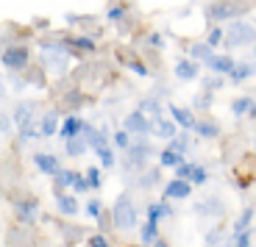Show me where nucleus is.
<instances>
[{
  "label": "nucleus",
  "instance_id": "nucleus-41",
  "mask_svg": "<svg viewBox=\"0 0 256 247\" xmlns=\"http://www.w3.org/2000/svg\"><path fill=\"white\" fill-rule=\"evenodd\" d=\"M195 167H198V164H192V161H184L181 167H176V170H173V175H176V178H181V181H190L192 172H195Z\"/></svg>",
  "mask_w": 256,
  "mask_h": 247
},
{
  "label": "nucleus",
  "instance_id": "nucleus-20",
  "mask_svg": "<svg viewBox=\"0 0 256 247\" xmlns=\"http://www.w3.org/2000/svg\"><path fill=\"white\" fill-rule=\"evenodd\" d=\"M159 239H162L159 225H156V222H142V225H140V242H142V245H145V247H154Z\"/></svg>",
  "mask_w": 256,
  "mask_h": 247
},
{
  "label": "nucleus",
  "instance_id": "nucleus-40",
  "mask_svg": "<svg viewBox=\"0 0 256 247\" xmlns=\"http://www.w3.org/2000/svg\"><path fill=\"white\" fill-rule=\"evenodd\" d=\"M126 64H128V70H131V72H136L140 78H148V75H150V70L145 67V61H142V58H128Z\"/></svg>",
  "mask_w": 256,
  "mask_h": 247
},
{
  "label": "nucleus",
  "instance_id": "nucleus-34",
  "mask_svg": "<svg viewBox=\"0 0 256 247\" xmlns=\"http://www.w3.org/2000/svg\"><path fill=\"white\" fill-rule=\"evenodd\" d=\"M128 14V8L122 6V3H109V8H106V19L109 22H122Z\"/></svg>",
  "mask_w": 256,
  "mask_h": 247
},
{
  "label": "nucleus",
  "instance_id": "nucleus-38",
  "mask_svg": "<svg viewBox=\"0 0 256 247\" xmlns=\"http://www.w3.org/2000/svg\"><path fill=\"white\" fill-rule=\"evenodd\" d=\"M231 245L234 247H250L254 245V234H250V231H240V234L231 236Z\"/></svg>",
  "mask_w": 256,
  "mask_h": 247
},
{
  "label": "nucleus",
  "instance_id": "nucleus-29",
  "mask_svg": "<svg viewBox=\"0 0 256 247\" xmlns=\"http://www.w3.org/2000/svg\"><path fill=\"white\" fill-rule=\"evenodd\" d=\"M76 175L78 170H62L56 178H53V186H56V192H64V189H72V184H76Z\"/></svg>",
  "mask_w": 256,
  "mask_h": 247
},
{
  "label": "nucleus",
  "instance_id": "nucleus-8",
  "mask_svg": "<svg viewBox=\"0 0 256 247\" xmlns=\"http://www.w3.org/2000/svg\"><path fill=\"white\" fill-rule=\"evenodd\" d=\"M173 72H176V78H178L181 83H190V81H198V75H200V64L195 61V58H178L176 61V67H173Z\"/></svg>",
  "mask_w": 256,
  "mask_h": 247
},
{
  "label": "nucleus",
  "instance_id": "nucleus-15",
  "mask_svg": "<svg viewBox=\"0 0 256 247\" xmlns=\"http://www.w3.org/2000/svg\"><path fill=\"white\" fill-rule=\"evenodd\" d=\"M154 136L173 142L178 136V125H176L173 117H159V120H154Z\"/></svg>",
  "mask_w": 256,
  "mask_h": 247
},
{
  "label": "nucleus",
  "instance_id": "nucleus-6",
  "mask_svg": "<svg viewBox=\"0 0 256 247\" xmlns=\"http://www.w3.org/2000/svg\"><path fill=\"white\" fill-rule=\"evenodd\" d=\"M234 17H240V6H234L231 0H214L212 6H206V19L212 22H226Z\"/></svg>",
  "mask_w": 256,
  "mask_h": 247
},
{
  "label": "nucleus",
  "instance_id": "nucleus-23",
  "mask_svg": "<svg viewBox=\"0 0 256 247\" xmlns=\"http://www.w3.org/2000/svg\"><path fill=\"white\" fill-rule=\"evenodd\" d=\"M186 53H190V58H195V61H204V64H209V58L214 56V50H212L206 42H192L190 47H186Z\"/></svg>",
  "mask_w": 256,
  "mask_h": 247
},
{
  "label": "nucleus",
  "instance_id": "nucleus-1",
  "mask_svg": "<svg viewBox=\"0 0 256 247\" xmlns=\"http://www.w3.org/2000/svg\"><path fill=\"white\" fill-rule=\"evenodd\" d=\"M136 220H140V214H136L134 200L122 192V195L114 200V206H112V225H114L117 231H134Z\"/></svg>",
  "mask_w": 256,
  "mask_h": 247
},
{
  "label": "nucleus",
  "instance_id": "nucleus-28",
  "mask_svg": "<svg viewBox=\"0 0 256 247\" xmlns=\"http://www.w3.org/2000/svg\"><path fill=\"white\" fill-rule=\"evenodd\" d=\"M254 72H256V67H254V64H248V61H240L237 67H234V72L228 75V81H231V83H245L250 75H254Z\"/></svg>",
  "mask_w": 256,
  "mask_h": 247
},
{
  "label": "nucleus",
  "instance_id": "nucleus-30",
  "mask_svg": "<svg viewBox=\"0 0 256 247\" xmlns=\"http://www.w3.org/2000/svg\"><path fill=\"white\" fill-rule=\"evenodd\" d=\"M206 44H209L212 50H214V47H220V44L226 42V28L223 25H212L209 28V33H206V39H204Z\"/></svg>",
  "mask_w": 256,
  "mask_h": 247
},
{
  "label": "nucleus",
  "instance_id": "nucleus-12",
  "mask_svg": "<svg viewBox=\"0 0 256 247\" xmlns=\"http://www.w3.org/2000/svg\"><path fill=\"white\" fill-rule=\"evenodd\" d=\"M34 108H36V103H31V100L17 103V108L12 111L17 131H26V128H31V125H34Z\"/></svg>",
  "mask_w": 256,
  "mask_h": 247
},
{
  "label": "nucleus",
  "instance_id": "nucleus-16",
  "mask_svg": "<svg viewBox=\"0 0 256 247\" xmlns=\"http://www.w3.org/2000/svg\"><path fill=\"white\" fill-rule=\"evenodd\" d=\"M64 44H67V47H76V50H81V53H95L98 50L95 36H86V33H70V36H64Z\"/></svg>",
  "mask_w": 256,
  "mask_h": 247
},
{
  "label": "nucleus",
  "instance_id": "nucleus-33",
  "mask_svg": "<svg viewBox=\"0 0 256 247\" xmlns=\"http://www.w3.org/2000/svg\"><path fill=\"white\" fill-rule=\"evenodd\" d=\"M100 170H103V167H86V170H84V175H86V181H90V189L92 192H100V186H103Z\"/></svg>",
  "mask_w": 256,
  "mask_h": 247
},
{
  "label": "nucleus",
  "instance_id": "nucleus-19",
  "mask_svg": "<svg viewBox=\"0 0 256 247\" xmlns=\"http://www.w3.org/2000/svg\"><path fill=\"white\" fill-rule=\"evenodd\" d=\"M195 214H200V217H220V214H223V203H220V197H206L204 203L195 206Z\"/></svg>",
  "mask_w": 256,
  "mask_h": 247
},
{
  "label": "nucleus",
  "instance_id": "nucleus-31",
  "mask_svg": "<svg viewBox=\"0 0 256 247\" xmlns=\"http://www.w3.org/2000/svg\"><path fill=\"white\" fill-rule=\"evenodd\" d=\"M136 111H142L145 117L150 114L154 120H159V117H162V103H159V100H154V97H145V100L140 103V108H136Z\"/></svg>",
  "mask_w": 256,
  "mask_h": 247
},
{
  "label": "nucleus",
  "instance_id": "nucleus-37",
  "mask_svg": "<svg viewBox=\"0 0 256 247\" xmlns=\"http://www.w3.org/2000/svg\"><path fill=\"white\" fill-rule=\"evenodd\" d=\"M200 83H204V92H212V95H214L218 89L226 86V78L223 75H212V78H204Z\"/></svg>",
  "mask_w": 256,
  "mask_h": 247
},
{
  "label": "nucleus",
  "instance_id": "nucleus-47",
  "mask_svg": "<svg viewBox=\"0 0 256 247\" xmlns=\"http://www.w3.org/2000/svg\"><path fill=\"white\" fill-rule=\"evenodd\" d=\"M159 178H162V170H150L145 178H142V186H154V184H159Z\"/></svg>",
  "mask_w": 256,
  "mask_h": 247
},
{
  "label": "nucleus",
  "instance_id": "nucleus-3",
  "mask_svg": "<svg viewBox=\"0 0 256 247\" xmlns=\"http://www.w3.org/2000/svg\"><path fill=\"white\" fill-rule=\"evenodd\" d=\"M28 61H31V53H28L26 44H8L6 50H3V67H6L8 72L26 70Z\"/></svg>",
  "mask_w": 256,
  "mask_h": 247
},
{
  "label": "nucleus",
  "instance_id": "nucleus-49",
  "mask_svg": "<svg viewBox=\"0 0 256 247\" xmlns=\"http://www.w3.org/2000/svg\"><path fill=\"white\" fill-rule=\"evenodd\" d=\"M154 247H170V245H167V242H164V239H159V242H156V245H154Z\"/></svg>",
  "mask_w": 256,
  "mask_h": 247
},
{
  "label": "nucleus",
  "instance_id": "nucleus-43",
  "mask_svg": "<svg viewBox=\"0 0 256 247\" xmlns=\"http://www.w3.org/2000/svg\"><path fill=\"white\" fill-rule=\"evenodd\" d=\"M192 106L204 108V111H206V108L212 106V92H200V95H195V97H192Z\"/></svg>",
  "mask_w": 256,
  "mask_h": 247
},
{
  "label": "nucleus",
  "instance_id": "nucleus-14",
  "mask_svg": "<svg viewBox=\"0 0 256 247\" xmlns=\"http://www.w3.org/2000/svg\"><path fill=\"white\" fill-rule=\"evenodd\" d=\"M192 189H195V186H192L190 181L173 178V181L164 186V195H162V197H167V200H186V197L192 195Z\"/></svg>",
  "mask_w": 256,
  "mask_h": 247
},
{
  "label": "nucleus",
  "instance_id": "nucleus-39",
  "mask_svg": "<svg viewBox=\"0 0 256 247\" xmlns=\"http://www.w3.org/2000/svg\"><path fill=\"white\" fill-rule=\"evenodd\" d=\"M206 181H209V170H206L204 164H198V167H195V172H192V178H190V184L192 186H204Z\"/></svg>",
  "mask_w": 256,
  "mask_h": 247
},
{
  "label": "nucleus",
  "instance_id": "nucleus-27",
  "mask_svg": "<svg viewBox=\"0 0 256 247\" xmlns=\"http://www.w3.org/2000/svg\"><path fill=\"white\" fill-rule=\"evenodd\" d=\"M95 156L100 159L103 170H114V167H117V150H114V145H106V147H100V150H95Z\"/></svg>",
  "mask_w": 256,
  "mask_h": 247
},
{
  "label": "nucleus",
  "instance_id": "nucleus-26",
  "mask_svg": "<svg viewBox=\"0 0 256 247\" xmlns=\"http://www.w3.org/2000/svg\"><path fill=\"white\" fill-rule=\"evenodd\" d=\"M112 145H114V150L128 153V150H131V145H134V136H131L126 128H117V131L112 133Z\"/></svg>",
  "mask_w": 256,
  "mask_h": 247
},
{
  "label": "nucleus",
  "instance_id": "nucleus-10",
  "mask_svg": "<svg viewBox=\"0 0 256 247\" xmlns=\"http://www.w3.org/2000/svg\"><path fill=\"white\" fill-rule=\"evenodd\" d=\"M237 64H240V61H237L234 56H228V53H214V56L209 58V64H206V67H209L214 75L228 78L231 72H234V67H237Z\"/></svg>",
  "mask_w": 256,
  "mask_h": 247
},
{
  "label": "nucleus",
  "instance_id": "nucleus-36",
  "mask_svg": "<svg viewBox=\"0 0 256 247\" xmlns=\"http://www.w3.org/2000/svg\"><path fill=\"white\" fill-rule=\"evenodd\" d=\"M167 147H170V150H176V153H181V156H184V153L186 150H190V147H192V139H190V133H181V136H176V139L173 142H170V145H167Z\"/></svg>",
  "mask_w": 256,
  "mask_h": 247
},
{
  "label": "nucleus",
  "instance_id": "nucleus-2",
  "mask_svg": "<svg viewBox=\"0 0 256 247\" xmlns=\"http://www.w3.org/2000/svg\"><path fill=\"white\" fill-rule=\"evenodd\" d=\"M226 44L228 47H248L256 44V28L245 19H234L228 28H226Z\"/></svg>",
  "mask_w": 256,
  "mask_h": 247
},
{
  "label": "nucleus",
  "instance_id": "nucleus-52",
  "mask_svg": "<svg viewBox=\"0 0 256 247\" xmlns=\"http://www.w3.org/2000/svg\"><path fill=\"white\" fill-rule=\"evenodd\" d=\"M254 153H256V142H254Z\"/></svg>",
  "mask_w": 256,
  "mask_h": 247
},
{
  "label": "nucleus",
  "instance_id": "nucleus-44",
  "mask_svg": "<svg viewBox=\"0 0 256 247\" xmlns=\"http://www.w3.org/2000/svg\"><path fill=\"white\" fill-rule=\"evenodd\" d=\"M86 245H90V247H112V242H109V236H106V234H92Z\"/></svg>",
  "mask_w": 256,
  "mask_h": 247
},
{
  "label": "nucleus",
  "instance_id": "nucleus-24",
  "mask_svg": "<svg viewBox=\"0 0 256 247\" xmlns=\"http://www.w3.org/2000/svg\"><path fill=\"white\" fill-rule=\"evenodd\" d=\"M86 150H90V142H86V136H78V139L64 142V153H67L70 159H81Z\"/></svg>",
  "mask_w": 256,
  "mask_h": 247
},
{
  "label": "nucleus",
  "instance_id": "nucleus-51",
  "mask_svg": "<svg viewBox=\"0 0 256 247\" xmlns=\"http://www.w3.org/2000/svg\"><path fill=\"white\" fill-rule=\"evenodd\" d=\"M254 58H256V44H254Z\"/></svg>",
  "mask_w": 256,
  "mask_h": 247
},
{
  "label": "nucleus",
  "instance_id": "nucleus-46",
  "mask_svg": "<svg viewBox=\"0 0 256 247\" xmlns=\"http://www.w3.org/2000/svg\"><path fill=\"white\" fill-rule=\"evenodd\" d=\"M148 44H150V47H156V50H162V47H164V36H162L159 31L148 33Z\"/></svg>",
  "mask_w": 256,
  "mask_h": 247
},
{
  "label": "nucleus",
  "instance_id": "nucleus-22",
  "mask_svg": "<svg viewBox=\"0 0 256 247\" xmlns=\"http://www.w3.org/2000/svg\"><path fill=\"white\" fill-rule=\"evenodd\" d=\"M56 206H58V214H64V217L78 214V200L70 195H64V192H56Z\"/></svg>",
  "mask_w": 256,
  "mask_h": 247
},
{
  "label": "nucleus",
  "instance_id": "nucleus-25",
  "mask_svg": "<svg viewBox=\"0 0 256 247\" xmlns=\"http://www.w3.org/2000/svg\"><path fill=\"white\" fill-rule=\"evenodd\" d=\"M256 108V100L254 97H237V100L231 103V114L234 117H250Z\"/></svg>",
  "mask_w": 256,
  "mask_h": 247
},
{
  "label": "nucleus",
  "instance_id": "nucleus-4",
  "mask_svg": "<svg viewBox=\"0 0 256 247\" xmlns=\"http://www.w3.org/2000/svg\"><path fill=\"white\" fill-rule=\"evenodd\" d=\"M122 128H126L134 139H145V136H150V133H154V120H150V117H145L142 111H131V114L122 120Z\"/></svg>",
  "mask_w": 256,
  "mask_h": 247
},
{
  "label": "nucleus",
  "instance_id": "nucleus-18",
  "mask_svg": "<svg viewBox=\"0 0 256 247\" xmlns=\"http://www.w3.org/2000/svg\"><path fill=\"white\" fill-rule=\"evenodd\" d=\"M184 164V156L176 150H170V147H162L159 150V167L162 170H176V167Z\"/></svg>",
  "mask_w": 256,
  "mask_h": 247
},
{
  "label": "nucleus",
  "instance_id": "nucleus-50",
  "mask_svg": "<svg viewBox=\"0 0 256 247\" xmlns=\"http://www.w3.org/2000/svg\"><path fill=\"white\" fill-rule=\"evenodd\" d=\"M226 247H234V245H231V242H226Z\"/></svg>",
  "mask_w": 256,
  "mask_h": 247
},
{
  "label": "nucleus",
  "instance_id": "nucleus-11",
  "mask_svg": "<svg viewBox=\"0 0 256 247\" xmlns=\"http://www.w3.org/2000/svg\"><path fill=\"white\" fill-rule=\"evenodd\" d=\"M34 164H36V170L42 172V175H48V178H56L58 172L64 170L53 153H34Z\"/></svg>",
  "mask_w": 256,
  "mask_h": 247
},
{
  "label": "nucleus",
  "instance_id": "nucleus-35",
  "mask_svg": "<svg viewBox=\"0 0 256 247\" xmlns=\"http://www.w3.org/2000/svg\"><path fill=\"white\" fill-rule=\"evenodd\" d=\"M84 211H86V217H90V220H95V222H103V203L98 200V197H92L90 203L84 206Z\"/></svg>",
  "mask_w": 256,
  "mask_h": 247
},
{
  "label": "nucleus",
  "instance_id": "nucleus-7",
  "mask_svg": "<svg viewBox=\"0 0 256 247\" xmlns=\"http://www.w3.org/2000/svg\"><path fill=\"white\" fill-rule=\"evenodd\" d=\"M167 114L176 120V125L181 128V131H195V125H198V117H195V111L192 108H184V106H176V103H167Z\"/></svg>",
  "mask_w": 256,
  "mask_h": 247
},
{
  "label": "nucleus",
  "instance_id": "nucleus-17",
  "mask_svg": "<svg viewBox=\"0 0 256 247\" xmlns=\"http://www.w3.org/2000/svg\"><path fill=\"white\" fill-rule=\"evenodd\" d=\"M62 131V120H58L56 111H48L42 120H39V136L42 139H50V136H56V133Z\"/></svg>",
  "mask_w": 256,
  "mask_h": 247
},
{
  "label": "nucleus",
  "instance_id": "nucleus-13",
  "mask_svg": "<svg viewBox=\"0 0 256 247\" xmlns=\"http://www.w3.org/2000/svg\"><path fill=\"white\" fill-rule=\"evenodd\" d=\"M36 214H39V206H36L34 197L20 200V203L14 206V217H17V222H22V225H34V222H36Z\"/></svg>",
  "mask_w": 256,
  "mask_h": 247
},
{
  "label": "nucleus",
  "instance_id": "nucleus-45",
  "mask_svg": "<svg viewBox=\"0 0 256 247\" xmlns=\"http://www.w3.org/2000/svg\"><path fill=\"white\" fill-rule=\"evenodd\" d=\"M0 128H3V136L14 133V131H17V125H14V117H12V114H3V117H0Z\"/></svg>",
  "mask_w": 256,
  "mask_h": 247
},
{
  "label": "nucleus",
  "instance_id": "nucleus-32",
  "mask_svg": "<svg viewBox=\"0 0 256 247\" xmlns=\"http://www.w3.org/2000/svg\"><path fill=\"white\" fill-rule=\"evenodd\" d=\"M254 217H256V211L248 206V209H245L242 214L237 217V222H234V234H240V231H250V222H254Z\"/></svg>",
  "mask_w": 256,
  "mask_h": 247
},
{
  "label": "nucleus",
  "instance_id": "nucleus-48",
  "mask_svg": "<svg viewBox=\"0 0 256 247\" xmlns=\"http://www.w3.org/2000/svg\"><path fill=\"white\" fill-rule=\"evenodd\" d=\"M218 236H220V231H218V228H212L209 234H206V245H218Z\"/></svg>",
  "mask_w": 256,
  "mask_h": 247
},
{
  "label": "nucleus",
  "instance_id": "nucleus-5",
  "mask_svg": "<svg viewBox=\"0 0 256 247\" xmlns=\"http://www.w3.org/2000/svg\"><path fill=\"white\" fill-rule=\"evenodd\" d=\"M126 167H136V170H142V167L148 164V159L154 156V147H150V142L148 139H134V145H131V150L126 153Z\"/></svg>",
  "mask_w": 256,
  "mask_h": 247
},
{
  "label": "nucleus",
  "instance_id": "nucleus-21",
  "mask_svg": "<svg viewBox=\"0 0 256 247\" xmlns=\"http://www.w3.org/2000/svg\"><path fill=\"white\" fill-rule=\"evenodd\" d=\"M195 133H198V139H218L220 133H223V128H220L218 122H212V120H198Z\"/></svg>",
  "mask_w": 256,
  "mask_h": 247
},
{
  "label": "nucleus",
  "instance_id": "nucleus-42",
  "mask_svg": "<svg viewBox=\"0 0 256 247\" xmlns=\"http://www.w3.org/2000/svg\"><path fill=\"white\" fill-rule=\"evenodd\" d=\"M72 192H76V195H86V192H92V189H90V181H86V175H84V172H78V175H76Z\"/></svg>",
  "mask_w": 256,
  "mask_h": 247
},
{
  "label": "nucleus",
  "instance_id": "nucleus-9",
  "mask_svg": "<svg viewBox=\"0 0 256 247\" xmlns=\"http://www.w3.org/2000/svg\"><path fill=\"white\" fill-rule=\"evenodd\" d=\"M84 128H86V120H81L78 114H67L62 120V131H58V136H62L64 142L78 139V136H84Z\"/></svg>",
  "mask_w": 256,
  "mask_h": 247
}]
</instances>
